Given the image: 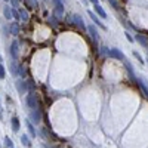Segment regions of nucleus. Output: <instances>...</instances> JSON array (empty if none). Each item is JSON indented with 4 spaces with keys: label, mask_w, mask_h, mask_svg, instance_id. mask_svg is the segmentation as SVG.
<instances>
[{
    "label": "nucleus",
    "mask_w": 148,
    "mask_h": 148,
    "mask_svg": "<svg viewBox=\"0 0 148 148\" xmlns=\"http://www.w3.org/2000/svg\"><path fill=\"white\" fill-rule=\"evenodd\" d=\"M39 102H37V98L34 96V93H28L27 95V107L30 108V110H37V105Z\"/></svg>",
    "instance_id": "1"
},
{
    "label": "nucleus",
    "mask_w": 148,
    "mask_h": 148,
    "mask_svg": "<svg viewBox=\"0 0 148 148\" xmlns=\"http://www.w3.org/2000/svg\"><path fill=\"white\" fill-rule=\"evenodd\" d=\"M10 55L14 56L15 59L19 56V43L16 40H14V42H12V45H10Z\"/></svg>",
    "instance_id": "2"
},
{
    "label": "nucleus",
    "mask_w": 148,
    "mask_h": 148,
    "mask_svg": "<svg viewBox=\"0 0 148 148\" xmlns=\"http://www.w3.org/2000/svg\"><path fill=\"white\" fill-rule=\"evenodd\" d=\"M53 15H55L56 18H62V15H64V5H62V3L55 6V9H53Z\"/></svg>",
    "instance_id": "3"
},
{
    "label": "nucleus",
    "mask_w": 148,
    "mask_h": 148,
    "mask_svg": "<svg viewBox=\"0 0 148 148\" xmlns=\"http://www.w3.org/2000/svg\"><path fill=\"white\" fill-rule=\"evenodd\" d=\"M89 16L92 18V21H93V22H95V24H96V25L99 27V28H102V30H107V27H105L104 24H102V22L99 21V18H98V16H96V15L93 14V12H89Z\"/></svg>",
    "instance_id": "4"
},
{
    "label": "nucleus",
    "mask_w": 148,
    "mask_h": 148,
    "mask_svg": "<svg viewBox=\"0 0 148 148\" xmlns=\"http://www.w3.org/2000/svg\"><path fill=\"white\" fill-rule=\"evenodd\" d=\"M73 21H74V24L79 27V28H82V30H86V25H84V22H83V19L79 16V15H74L73 16Z\"/></svg>",
    "instance_id": "5"
},
{
    "label": "nucleus",
    "mask_w": 148,
    "mask_h": 148,
    "mask_svg": "<svg viewBox=\"0 0 148 148\" xmlns=\"http://www.w3.org/2000/svg\"><path fill=\"white\" fill-rule=\"evenodd\" d=\"M95 12H96V14H98V16H99V18H107V14H105V10H104V8L102 6H99V5H95Z\"/></svg>",
    "instance_id": "6"
},
{
    "label": "nucleus",
    "mask_w": 148,
    "mask_h": 148,
    "mask_svg": "<svg viewBox=\"0 0 148 148\" xmlns=\"http://www.w3.org/2000/svg\"><path fill=\"white\" fill-rule=\"evenodd\" d=\"M10 71H12V76H14V77H18L19 76V67L14 62V61L10 62Z\"/></svg>",
    "instance_id": "7"
},
{
    "label": "nucleus",
    "mask_w": 148,
    "mask_h": 148,
    "mask_svg": "<svg viewBox=\"0 0 148 148\" xmlns=\"http://www.w3.org/2000/svg\"><path fill=\"white\" fill-rule=\"evenodd\" d=\"M31 117L34 120V123H39L42 120V116H40V111L39 110H31Z\"/></svg>",
    "instance_id": "8"
},
{
    "label": "nucleus",
    "mask_w": 148,
    "mask_h": 148,
    "mask_svg": "<svg viewBox=\"0 0 148 148\" xmlns=\"http://www.w3.org/2000/svg\"><path fill=\"white\" fill-rule=\"evenodd\" d=\"M108 55L113 56V58H117V59H123V53L119 52L117 49H111V51H108Z\"/></svg>",
    "instance_id": "9"
},
{
    "label": "nucleus",
    "mask_w": 148,
    "mask_h": 148,
    "mask_svg": "<svg viewBox=\"0 0 148 148\" xmlns=\"http://www.w3.org/2000/svg\"><path fill=\"white\" fill-rule=\"evenodd\" d=\"M10 34H14V36H16L18 33H19V25H18V22L15 21L14 24H10Z\"/></svg>",
    "instance_id": "10"
},
{
    "label": "nucleus",
    "mask_w": 148,
    "mask_h": 148,
    "mask_svg": "<svg viewBox=\"0 0 148 148\" xmlns=\"http://www.w3.org/2000/svg\"><path fill=\"white\" fill-rule=\"evenodd\" d=\"M88 30H89V34H90V37L95 40V42H98V39H99V37H98V33H96V28L95 27H88Z\"/></svg>",
    "instance_id": "11"
},
{
    "label": "nucleus",
    "mask_w": 148,
    "mask_h": 148,
    "mask_svg": "<svg viewBox=\"0 0 148 148\" xmlns=\"http://www.w3.org/2000/svg\"><path fill=\"white\" fill-rule=\"evenodd\" d=\"M18 10H19V15H21V18H22L24 21H28V18H30L28 12H27L25 9H22V8H18Z\"/></svg>",
    "instance_id": "12"
},
{
    "label": "nucleus",
    "mask_w": 148,
    "mask_h": 148,
    "mask_svg": "<svg viewBox=\"0 0 148 148\" xmlns=\"http://www.w3.org/2000/svg\"><path fill=\"white\" fill-rule=\"evenodd\" d=\"M12 130H14V132H18L19 130V120L16 117L12 119Z\"/></svg>",
    "instance_id": "13"
},
{
    "label": "nucleus",
    "mask_w": 148,
    "mask_h": 148,
    "mask_svg": "<svg viewBox=\"0 0 148 148\" xmlns=\"http://www.w3.org/2000/svg\"><path fill=\"white\" fill-rule=\"evenodd\" d=\"M136 40H138L142 46H147V45H148V39H147L145 36H142V34H138V36H136Z\"/></svg>",
    "instance_id": "14"
},
{
    "label": "nucleus",
    "mask_w": 148,
    "mask_h": 148,
    "mask_svg": "<svg viewBox=\"0 0 148 148\" xmlns=\"http://www.w3.org/2000/svg\"><path fill=\"white\" fill-rule=\"evenodd\" d=\"M12 16H14L15 21H19V19H21V15H19L18 8H12Z\"/></svg>",
    "instance_id": "15"
},
{
    "label": "nucleus",
    "mask_w": 148,
    "mask_h": 148,
    "mask_svg": "<svg viewBox=\"0 0 148 148\" xmlns=\"http://www.w3.org/2000/svg\"><path fill=\"white\" fill-rule=\"evenodd\" d=\"M21 142H22V145H25V147H31V142H30L27 135H22L21 136Z\"/></svg>",
    "instance_id": "16"
},
{
    "label": "nucleus",
    "mask_w": 148,
    "mask_h": 148,
    "mask_svg": "<svg viewBox=\"0 0 148 148\" xmlns=\"http://www.w3.org/2000/svg\"><path fill=\"white\" fill-rule=\"evenodd\" d=\"M3 10H5V18H6V19H10V18H12V8L6 6Z\"/></svg>",
    "instance_id": "17"
},
{
    "label": "nucleus",
    "mask_w": 148,
    "mask_h": 148,
    "mask_svg": "<svg viewBox=\"0 0 148 148\" xmlns=\"http://www.w3.org/2000/svg\"><path fill=\"white\" fill-rule=\"evenodd\" d=\"M27 127H28V130L31 133V136H36V130H34V127H33V125H31L30 121H27Z\"/></svg>",
    "instance_id": "18"
},
{
    "label": "nucleus",
    "mask_w": 148,
    "mask_h": 148,
    "mask_svg": "<svg viewBox=\"0 0 148 148\" xmlns=\"http://www.w3.org/2000/svg\"><path fill=\"white\" fill-rule=\"evenodd\" d=\"M5 74H6L5 67H3V64H0V79H5Z\"/></svg>",
    "instance_id": "19"
},
{
    "label": "nucleus",
    "mask_w": 148,
    "mask_h": 148,
    "mask_svg": "<svg viewBox=\"0 0 148 148\" xmlns=\"http://www.w3.org/2000/svg\"><path fill=\"white\" fill-rule=\"evenodd\" d=\"M108 2H110L111 5H113V6H114V8H116L117 10H120V6L117 5V2H116V0H108Z\"/></svg>",
    "instance_id": "20"
},
{
    "label": "nucleus",
    "mask_w": 148,
    "mask_h": 148,
    "mask_svg": "<svg viewBox=\"0 0 148 148\" xmlns=\"http://www.w3.org/2000/svg\"><path fill=\"white\" fill-rule=\"evenodd\" d=\"M12 2V6L14 8H19V0H10Z\"/></svg>",
    "instance_id": "21"
},
{
    "label": "nucleus",
    "mask_w": 148,
    "mask_h": 148,
    "mask_svg": "<svg viewBox=\"0 0 148 148\" xmlns=\"http://www.w3.org/2000/svg\"><path fill=\"white\" fill-rule=\"evenodd\" d=\"M5 144H6V147H9V148L12 147V141H10L9 138H5Z\"/></svg>",
    "instance_id": "22"
},
{
    "label": "nucleus",
    "mask_w": 148,
    "mask_h": 148,
    "mask_svg": "<svg viewBox=\"0 0 148 148\" xmlns=\"http://www.w3.org/2000/svg\"><path fill=\"white\" fill-rule=\"evenodd\" d=\"M52 2H53V5L56 6V5H61V3H62V2H61V0H52Z\"/></svg>",
    "instance_id": "23"
},
{
    "label": "nucleus",
    "mask_w": 148,
    "mask_h": 148,
    "mask_svg": "<svg viewBox=\"0 0 148 148\" xmlns=\"http://www.w3.org/2000/svg\"><path fill=\"white\" fill-rule=\"evenodd\" d=\"M126 37H127V39H129V40H130V42H133V39H132V36H130V34H129V33H126Z\"/></svg>",
    "instance_id": "24"
},
{
    "label": "nucleus",
    "mask_w": 148,
    "mask_h": 148,
    "mask_svg": "<svg viewBox=\"0 0 148 148\" xmlns=\"http://www.w3.org/2000/svg\"><path fill=\"white\" fill-rule=\"evenodd\" d=\"M89 2H92L93 5H98V0H89Z\"/></svg>",
    "instance_id": "25"
},
{
    "label": "nucleus",
    "mask_w": 148,
    "mask_h": 148,
    "mask_svg": "<svg viewBox=\"0 0 148 148\" xmlns=\"http://www.w3.org/2000/svg\"><path fill=\"white\" fill-rule=\"evenodd\" d=\"M0 64H2V56H0Z\"/></svg>",
    "instance_id": "26"
},
{
    "label": "nucleus",
    "mask_w": 148,
    "mask_h": 148,
    "mask_svg": "<svg viewBox=\"0 0 148 148\" xmlns=\"http://www.w3.org/2000/svg\"><path fill=\"white\" fill-rule=\"evenodd\" d=\"M5 2H9V0H5Z\"/></svg>",
    "instance_id": "27"
},
{
    "label": "nucleus",
    "mask_w": 148,
    "mask_h": 148,
    "mask_svg": "<svg viewBox=\"0 0 148 148\" xmlns=\"http://www.w3.org/2000/svg\"><path fill=\"white\" fill-rule=\"evenodd\" d=\"M10 148H12V147H10Z\"/></svg>",
    "instance_id": "28"
}]
</instances>
